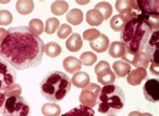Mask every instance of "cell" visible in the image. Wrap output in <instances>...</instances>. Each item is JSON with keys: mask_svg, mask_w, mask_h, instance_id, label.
<instances>
[{"mask_svg": "<svg viewBox=\"0 0 159 116\" xmlns=\"http://www.w3.org/2000/svg\"><path fill=\"white\" fill-rule=\"evenodd\" d=\"M145 99L149 102L157 103L159 100V81L157 78L146 81L143 87Z\"/></svg>", "mask_w": 159, "mask_h": 116, "instance_id": "12", "label": "cell"}, {"mask_svg": "<svg viewBox=\"0 0 159 116\" xmlns=\"http://www.w3.org/2000/svg\"><path fill=\"white\" fill-rule=\"evenodd\" d=\"M109 44H110V40L107 36L103 34H101L98 38L89 42L91 48L98 53L106 52L109 47Z\"/></svg>", "mask_w": 159, "mask_h": 116, "instance_id": "14", "label": "cell"}, {"mask_svg": "<svg viewBox=\"0 0 159 116\" xmlns=\"http://www.w3.org/2000/svg\"><path fill=\"white\" fill-rule=\"evenodd\" d=\"M34 3L31 0H20L16 2V9L19 14L28 15L34 10Z\"/></svg>", "mask_w": 159, "mask_h": 116, "instance_id": "21", "label": "cell"}, {"mask_svg": "<svg viewBox=\"0 0 159 116\" xmlns=\"http://www.w3.org/2000/svg\"><path fill=\"white\" fill-rule=\"evenodd\" d=\"M17 74L11 66L0 58V91L6 90L16 83Z\"/></svg>", "mask_w": 159, "mask_h": 116, "instance_id": "7", "label": "cell"}, {"mask_svg": "<svg viewBox=\"0 0 159 116\" xmlns=\"http://www.w3.org/2000/svg\"><path fill=\"white\" fill-rule=\"evenodd\" d=\"M128 116H142V114L139 112V111H134L129 113Z\"/></svg>", "mask_w": 159, "mask_h": 116, "instance_id": "40", "label": "cell"}, {"mask_svg": "<svg viewBox=\"0 0 159 116\" xmlns=\"http://www.w3.org/2000/svg\"><path fill=\"white\" fill-rule=\"evenodd\" d=\"M7 34V31L4 28H0V44L6 38Z\"/></svg>", "mask_w": 159, "mask_h": 116, "instance_id": "39", "label": "cell"}, {"mask_svg": "<svg viewBox=\"0 0 159 116\" xmlns=\"http://www.w3.org/2000/svg\"><path fill=\"white\" fill-rule=\"evenodd\" d=\"M111 71L110 64L106 60H101L95 67V73L98 78L106 76Z\"/></svg>", "mask_w": 159, "mask_h": 116, "instance_id": "29", "label": "cell"}, {"mask_svg": "<svg viewBox=\"0 0 159 116\" xmlns=\"http://www.w3.org/2000/svg\"><path fill=\"white\" fill-rule=\"evenodd\" d=\"M94 9L98 10L103 16L104 20H107L112 14L113 8L111 4L108 2H102L98 3Z\"/></svg>", "mask_w": 159, "mask_h": 116, "instance_id": "27", "label": "cell"}, {"mask_svg": "<svg viewBox=\"0 0 159 116\" xmlns=\"http://www.w3.org/2000/svg\"><path fill=\"white\" fill-rule=\"evenodd\" d=\"M103 16L100 12L95 10H90L86 14V22L92 26H99L103 22Z\"/></svg>", "mask_w": 159, "mask_h": 116, "instance_id": "19", "label": "cell"}, {"mask_svg": "<svg viewBox=\"0 0 159 116\" xmlns=\"http://www.w3.org/2000/svg\"><path fill=\"white\" fill-rule=\"evenodd\" d=\"M99 97V113L113 115L118 113L125 105V97L122 88L116 85L104 86Z\"/></svg>", "mask_w": 159, "mask_h": 116, "instance_id": "4", "label": "cell"}, {"mask_svg": "<svg viewBox=\"0 0 159 116\" xmlns=\"http://www.w3.org/2000/svg\"><path fill=\"white\" fill-rule=\"evenodd\" d=\"M158 68H159V64L156 63H152L150 65V72L152 73V74L154 76H158L159 71H158Z\"/></svg>", "mask_w": 159, "mask_h": 116, "instance_id": "37", "label": "cell"}, {"mask_svg": "<svg viewBox=\"0 0 159 116\" xmlns=\"http://www.w3.org/2000/svg\"><path fill=\"white\" fill-rule=\"evenodd\" d=\"M151 26L140 15L125 24L120 34L125 50L132 52H143L152 34Z\"/></svg>", "mask_w": 159, "mask_h": 116, "instance_id": "2", "label": "cell"}, {"mask_svg": "<svg viewBox=\"0 0 159 116\" xmlns=\"http://www.w3.org/2000/svg\"><path fill=\"white\" fill-rule=\"evenodd\" d=\"M142 116H153V115L149 113H143L142 114Z\"/></svg>", "mask_w": 159, "mask_h": 116, "instance_id": "41", "label": "cell"}, {"mask_svg": "<svg viewBox=\"0 0 159 116\" xmlns=\"http://www.w3.org/2000/svg\"><path fill=\"white\" fill-rule=\"evenodd\" d=\"M125 52V47L124 44L121 42L116 41L112 42L109 48V54L114 59L122 58Z\"/></svg>", "mask_w": 159, "mask_h": 116, "instance_id": "23", "label": "cell"}, {"mask_svg": "<svg viewBox=\"0 0 159 116\" xmlns=\"http://www.w3.org/2000/svg\"><path fill=\"white\" fill-rule=\"evenodd\" d=\"M100 34H101V33H100L99 30H96L95 28H91L88 29V30L83 32V37L85 40L89 41L90 42V41H93L96 38H98Z\"/></svg>", "mask_w": 159, "mask_h": 116, "instance_id": "36", "label": "cell"}, {"mask_svg": "<svg viewBox=\"0 0 159 116\" xmlns=\"http://www.w3.org/2000/svg\"><path fill=\"white\" fill-rule=\"evenodd\" d=\"M157 0H138L137 3L140 10V16L144 20L152 30H158L159 3Z\"/></svg>", "mask_w": 159, "mask_h": 116, "instance_id": "5", "label": "cell"}, {"mask_svg": "<svg viewBox=\"0 0 159 116\" xmlns=\"http://www.w3.org/2000/svg\"><path fill=\"white\" fill-rule=\"evenodd\" d=\"M71 81L63 72L54 70L48 73L40 83V90L43 96L50 101L62 100L71 88Z\"/></svg>", "mask_w": 159, "mask_h": 116, "instance_id": "3", "label": "cell"}, {"mask_svg": "<svg viewBox=\"0 0 159 116\" xmlns=\"http://www.w3.org/2000/svg\"><path fill=\"white\" fill-rule=\"evenodd\" d=\"M98 60V56H96L95 54L92 52H83L80 56V62L81 63L85 66H92L96 63Z\"/></svg>", "mask_w": 159, "mask_h": 116, "instance_id": "31", "label": "cell"}, {"mask_svg": "<svg viewBox=\"0 0 159 116\" xmlns=\"http://www.w3.org/2000/svg\"><path fill=\"white\" fill-rule=\"evenodd\" d=\"M80 60L74 56H68L62 62V66L66 72L70 74H75L81 69Z\"/></svg>", "mask_w": 159, "mask_h": 116, "instance_id": "15", "label": "cell"}, {"mask_svg": "<svg viewBox=\"0 0 159 116\" xmlns=\"http://www.w3.org/2000/svg\"><path fill=\"white\" fill-rule=\"evenodd\" d=\"M122 59L132 64L136 68H143L146 69L150 63V60L147 55L144 52H132L125 50V52Z\"/></svg>", "mask_w": 159, "mask_h": 116, "instance_id": "11", "label": "cell"}, {"mask_svg": "<svg viewBox=\"0 0 159 116\" xmlns=\"http://www.w3.org/2000/svg\"><path fill=\"white\" fill-rule=\"evenodd\" d=\"M51 9L54 15L62 16L68 11L69 4L64 1H57L52 3Z\"/></svg>", "mask_w": 159, "mask_h": 116, "instance_id": "28", "label": "cell"}, {"mask_svg": "<svg viewBox=\"0 0 159 116\" xmlns=\"http://www.w3.org/2000/svg\"><path fill=\"white\" fill-rule=\"evenodd\" d=\"M28 25L30 30L36 36L40 35L44 32V24L40 19L34 18L31 20Z\"/></svg>", "mask_w": 159, "mask_h": 116, "instance_id": "30", "label": "cell"}, {"mask_svg": "<svg viewBox=\"0 0 159 116\" xmlns=\"http://www.w3.org/2000/svg\"><path fill=\"white\" fill-rule=\"evenodd\" d=\"M101 89V87L97 84H89L82 90L79 95V102L82 105L93 108L97 104L98 99Z\"/></svg>", "mask_w": 159, "mask_h": 116, "instance_id": "9", "label": "cell"}, {"mask_svg": "<svg viewBox=\"0 0 159 116\" xmlns=\"http://www.w3.org/2000/svg\"><path fill=\"white\" fill-rule=\"evenodd\" d=\"M62 51L59 44L54 42H51L44 45V52L46 55L51 58H55L61 55Z\"/></svg>", "mask_w": 159, "mask_h": 116, "instance_id": "26", "label": "cell"}, {"mask_svg": "<svg viewBox=\"0 0 159 116\" xmlns=\"http://www.w3.org/2000/svg\"><path fill=\"white\" fill-rule=\"evenodd\" d=\"M6 97L4 95L3 93L0 91V115L3 113L4 104H5V101L6 100Z\"/></svg>", "mask_w": 159, "mask_h": 116, "instance_id": "38", "label": "cell"}, {"mask_svg": "<svg viewBox=\"0 0 159 116\" xmlns=\"http://www.w3.org/2000/svg\"><path fill=\"white\" fill-rule=\"evenodd\" d=\"M13 20V16L8 10H0V25L2 26H8Z\"/></svg>", "mask_w": 159, "mask_h": 116, "instance_id": "33", "label": "cell"}, {"mask_svg": "<svg viewBox=\"0 0 159 116\" xmlns=\"http://www.w3.org/2000/svg\"><path fill=\"white\" fill-rule=\"evenodd\" d=\"M90 77L85 72H78L75 73L71 79V83L77 88H85L89 84Z\"/></svg>", "mask_w": 159, "mask_h": 116, "instance_id": "17", "label": "cell"}, {"mask_svg": "<svg viewBox=\"0 0 159 116\" xmlns=\"http://www.w3.org/2000/svg\"><path fill=\"white\" fill-rule=\"evenodd\" d=\"M30 107L23 97L11 96L5 101L2 116H30Z\"/></svg>", "mask_w": 159, "mask_h": 116, "instance_id": "6", "label": "cell"}, {"mask_svg": "<svg viewBox=\"0 0 159 116\" xmlns=\"http://www.w3.org/2000/svg\"><path fill=\"white\" fill-rule=\"evenodd\" d=\"M72 28L69 25L66 24H63L61 25L57 31V36L61 39H65L72 33Z\"/></svg>", "mask_w": 159, "mask_h": 116, "instance_id": "34", "label": "cell"}, {"mask_svg": "<svg viewBox=\"0 0 159 116\" xmlns=\"http://www.w3.org/2000/svg\"><path fill=\"white\" fill-rule=\"evenodd\" d=\"M113 69H114L116 75L119 77H125L131 71L132 67L129 63H125L122 60H117L113 63Z\"/></svg>", "mask_w": 159, "mask_h": 116, "instance_id": "20", "label": "cell"}, {"mask_svg": "<svg viewBox=\"0 0 159 116\" xmlns=\"http://www.w3.org/2000/svg\"><path fill=\"white\" fill-rule=\"evenodd\" d=\"M115 7L116 10L123 16L127 22L140 15V10L136 0H118L116 1Z\"/></svg>", "mask_w": 159, "mask_h": 116, "instance_id": "8", "label": "cell"}, {"mask_svg": "<svg viewBox=\"0 0 159 116\" xmlns=\"http://www.w3.org/2000/svg\"><path fill=\"white\" fill-rule=\"evenodd\" d=\"M108 116H116V115H108Z\"/></svg>", "mask_w": 159, "mask_h": 116, "instance_id": "42", "label": "cell"}, {"mask_svg": "<svg viewBox=\"0 0 159 116\" xmlns=\"http://www.w3.org/2000/svg\"><path fill=\"white\" fill-rule=\"evenodd\" d=\"M61 116H95V111L88 106L80 105Z\"/></svg>", "mask_w": 159, "mask_h": 116, "instance_id": "18", "label": "cell"}, {"mask_svg": "<svg viewBox=\"0 0 159 116\" xmlns=\"http://www.w3.org/2000/svg\"><path fill=\"white\" fill-rule=\"evenodd\" d=\"M67 22L74 26L80 24L83 20V13L80 9L75 8L70 10L66 16Z\"/></svg>", "mask_w": 159, "mask_h": 116, "instance_id": "22", "label": "cell"}, {"mask_svg": "<svg viewBox=\"0 0 159 116\" xmlns=\"http://www.w3.org/2000/svg\"><path fill=\"white\" fill-rule=\"evenodd\" d=\"M150 61L159 64V31H154L144 48Z\"/></svg>", "mask_w": 159, "mask_h": 116, "instance_id": "10", "label": "cell"}, {"mask_svg": "<svg viewBox=\"0 0 159 116\" xmlns=\"http://www.w3.org/2000/svg\"><path fill=\"white\" fill-rule=\"evenodd\" d=\"M147 77L146 69L143 68H137L133 70L128 74L127 77V82L132 86H137L140 85L142 81Z\"/></svg>", "mask_w": 159, "mask_h": 116, "instance_id": "13", "label": "cell"}, {"mask_svg": "<svg viewBox=\"0 0 159 116\" xmlns=\"http://www.w3.org/2000/svg\"><path fill=\"white\" fill-rule=\"evenodd\" d=\"M127 21L122 15L118 14L113 16L110 20V25L113 30L115 32H122Z\"/></svg>", "mask_w": 159, "mask_h": 116, "instance_id": "25", "label": "cell"}, {"mask_svg": "<svg viewBox=\"0 0 159 116\" xmlns=\"http://www.w3.org/2000/svg\"><path fill=\"white\" fill-rule=\"evenodd\" d=\"M60 22L56 18H51L47 20L46 22V28L45 32L47 34H52L59 27Z\"/></svg>", "mask_w": 159, "mask_h": 116, "instance_id": "32", "label": "cell"}, {"mask_svg": "<svg viewBox=\"0 0 159 116\" xmlns=\"http://www.w3.org/2000/svg\"><path fill=\"white\" fill-rule=\"evenodd\" d=\"M41 111L44 116H59L61 113V108L56 103H47L42 107Z\"/></svg>", "mask_w": 159, "mask_h": 116, "instance_id": "24", "label": "cell"}, {"mask_svg": "<svg viewBox=\"0 0 159 116\" xmlns=\"http://www.w3.org/2000/svg\"><path fill=\"white\" fill-rule=\"evenodd\" d=\"M21 93H22V88L20 85L16 83L3 91L4 95L7 97L11 96H19Z\"/></svg>", "mask_w": 159, "mask_h": 116, "instance_id": "35", "label": "cell"}, {"mask_svg": "<svg viewBox=\"0 0 159 116\" xmlns=\"http://www.w3.org/2000/svg\"><path fill=\"white\" fill-rule=\"evenodd\" d=\"M44 52V44L27 26L10 28L0 44V58L16 70L39 66Z\"/></svg>", "mask_w": 159, "mask_h": 116, "instance_id": "1", "label": "cell"}, {"mask_svg": "<svg viewBox=\"0 0 159 116\" xmlns=\"http://www.w3.org/2000/svg\"><path fill=\"white\" fill-rule=\"evenodd\" d=\"M83 47V40L80 34L74 33L66 42V47L71 52H77L80 51Z\"/></svg>", "mask_w": 159, "mask_h": 116, "instance_id": "16", "label": "cell"}]
</instances>
